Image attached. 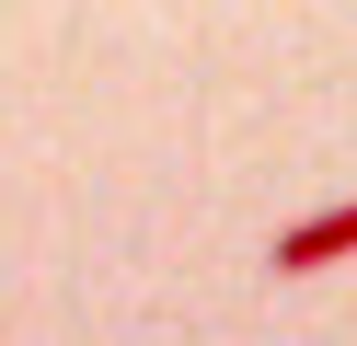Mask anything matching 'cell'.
<instances>
[{
  "label": "cell",
  "instance_id": "6da1fadb",
  "mask_svg": "<svg viewBox=\"0 0 357 346\" xmlns=\"http://www.w3.org/2000/svg\"><path fill=\"white\" fill-rule=\"evenodd\" d=\"M346 254H357V196H346V208H323V219H300V231H277V277L346 266Z\"/></svg>",
  "mask_w": 357,
  "mask_h": 346
}]
</instances>
